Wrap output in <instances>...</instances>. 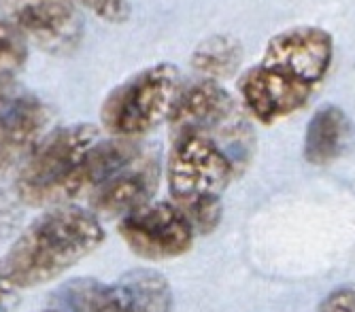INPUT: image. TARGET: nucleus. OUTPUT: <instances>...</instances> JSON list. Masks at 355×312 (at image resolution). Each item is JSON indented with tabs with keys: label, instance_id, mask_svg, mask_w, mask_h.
Here are the masks:
<instances>
[{
	"label": "nucleus",
	"instance_id": "obj_6",
	"mask_svg": "<svg viewBox=\"0 0 355 312\" xmlns=\"http://www.w3.org/2000/svg\"><path fill=\"white\" fill-rule=\"evenodd\" d=\"M179 89L181 75L168 62L139 71L105 98L101 109L105 130L115 138L130 140L151 132L171 117Z\"/></svg>",
	"mask_w": 355,
	"mask_h": 312
},
{
	"label": "nucleus",
	"instance_id": "obj_18",
	"mask_svg": "<svg viewBox=\"0 0 355 312\" xmlns=\"http://www.w3.org/2000/svg\"><path fill=\"white\" fill-rule=\"evenodd\" d=\"M47 312H55V310H47Z\"/></svg>",
	"mask_w": 355,
	"mask_h": 312
},
{
	"label": "nucleus",
	"instance_id": "obj_9",
	"mask_svg": "<svg viewBox=\"0 0 355 312\" xmlns=\"http://www.w3.org/2000/svg\"><path fill=\"white\" fill-rule=\"evenodd\" d=\"M51 113L37 93L0 87V174L24 162L47 134Z\"/></svg>",
	"mask_w": 355,
	"mask_h": 312
},
{
	"label": "nucleus",
	"instance_id": "obj_8",
	"mask_svg": "<svg viewBox=\"0 0 355 312\" xmlns=\"http://www.w3.org/2000/svg\"><path fill=\"white\" fill-rule=\"evenodd\" d=\"M119 236L143 259L164 261L185 255L193 242V228L173 202L145 204L121 217Z\"/></svg>",
	"mask_w": 355,
	"mask_h": 312
},
{
	"label": "nucleus",
	"instance_id": "obj_14",
	"mask_svg": "<svg viewBox=\"0 0 355 312\" xmlns=\"http://www.w3.org/2000/svg\"><path fill=\"white\" fill-rule=\"evenodd\" d=\"M28 59V41L5 17H0V87L11 85Z\"/></svg>",
	"mask_w": 355,
	"mask_h": 312
},
{
	"label": "nucleus",
	"instance_id": "obj_15",
	"mask_svg": "<svg viewBox=\"0 0 355 312\" xmlns=\"http://www.w3.org/2000/svg\"><path fill=\"white\" fill-rule=\"evenodd\" d=\"M73 3L89 9L96 17L113 21V24L128 19V13H130L128 0H73Z\"/></svg>",
	"mask_w": 355,
	"mask_h": 312
},
{
	"label": "nucleus",
	"instance_id": "obj_11",
	"mask_svg": "<svg viewBox=\"0 0 355 312\" xmlns=\"http://www.w3.org/2000/svg\"><path fill=\"white\" fill-rule=\"evenodd\" d=\"M171 308L168 280L155 270L139 268L101 287L87 312H171Z\"/></svg>",
	"mask_w": 355,
	"mask_h": 312
},
{
	"label": "nucleus",
	"instance_id": "obj_16",
	"mask_svg": "<svg viewBox=\"0 0 355 312\" xmlns=\"http://www.w3.org/2000/svg\"><path fill=\"white\" fill-rule=\"evenodd\" d=\"M319 312H355V285H345L328 293Z\"/></svg>",
	"mask_w": 355,
	"mask_h": 312
},
{
	"label": "nucleus",
	"instance_id": "obj_5",
	"mask_svg": "<svg viewBox=\"0 0 355 312\" xmlns=\"http://www.w3.org/2000/svg\"><path fill=\"white\" fill-rule=\"evenodd\" d=\"M171 134L196 132L219 145L236 172L253 155V132L236 100L217 81L200 79L179 89L171 111Z\"/></svg>",
	"mask_w": 355,
	"mask_h": 312
},
{
	"label": "nucleus",
	"instance_id": "obj_4",
	"mask_svg": "<svg viewBox=\"0 0 355 312\" xmlns=\"http://www.w3.org/2000/svg\"><path fill=\"white\" fill-rule=\"evenodd\" d=\"M101 132L89 123L60 128L45 134L32 149L15 178V194L28 206H67L75 183Z\"/></svg>",
	"mask_w": 355,
	"mask_h": 312
},
{
	"label": "nucleus",
	"instance_id": "obj_10",
	"mask_svg": "<svg viewBox=\"0 0 355 312\" xmlns=\"http://www.w3.org/2000/svg\"><path fill=\"white\" fill-rule=\"evenodd\" d=\"M159 160L157 151L143 147L130 162L119 166L87 196L94 217H125L151 202L157 190Z\"/></svg>",
	"mask_w": 355,
	"mask_h": 312
},
{
	"label": "nucleus",
	"instance_id": "obj_17",
	"mask_svg": "<svg viewBox=\"0 0 355 312\" xmlns=\"http://www.w3.org/2000/svg\"><path fill=\"white\" fill-rule=\"evenodd\" d=\"M15 302H17L15 287L11 285V280L3 270V264H0V312H11Z\"/></svg>",
	"mask_w": 355,
	"mask_h": 312
},
{
	"label": "nucleus",
	"instance_id": "obj_13",
	"mask_svg": "<svg viewBox=\"0 0 355 312\" xmlns=\"http://www.w3.org/2000/svg\"><path fill=\"white\" fill-rule=\"evenodd\" d=\"M243 59V47L236 39L215 35L202 41L191 53V66L196 68L202 79L219 81L223 77H230Z\"/></svg>",
	"mask_w": 355,
	"mask_h": 312
},
{
	"label": "nucleus",
	"instance_id": "obj_1",
	"mask_svg": "<svg viewBox=\"0 0 355 312\" xmlns=\"http://www.w3.org/2000/svg\"><path fill=\"white\" fill-rule=\"evenodd\" d=\"M334 57L332 37L317 26H296L275 35L262 59L251 66L241 83V100L260 123L285 119L300 111L321 81Z\"/></svg>",
	"mask_w": 355,
	"mask_h": 312
},
{
	"label": "nucleus",
	"instance_id": "obj_2",
	"mask_svg": "<svg viewBox=\"0 0 355 312\" xmlns=\"http://www.w3.org/2000/svg\"><path fill=\"white\" fill-rule=\"evenodd\" d=\"M103 240L98 217L71 204L55 206L19 234L0 264L15 289L39 287L71 270Z\"/></svg>",
	"mask_w": 355,
	"mask_h": 312
},
{
	"label": "nucleus",
	"instance_id": "obj_12",
	"mask_svg": "<svg viewBox=\"0 0 355 312\" xmlns=\"http://www.w3.org/2000/svg\"><path fill=\"white\" fill-rule=\"evenodd\" d=\"M351 134V123L343 109L326 104L315 111L304 134V160L313 166H326L343 153Z\"/></svg>",
	"mask_w": 355,
	"mask_h": 312
},
{
	"label": "nucleus",
	"instance_id": "obj_3",
	"mask_svg": "<svg viewBox=\"0 0 355 312\" xmlns=\"http://www.w3.org/2000/svg\"><path fill=\"white\" fill-rule=\"evenodd\" d=\"M236 174L225 151L196 132L171 134L168 192L193 232L209 234L221 219V194Z\"/></svg>",
	"mask_w": 355,
	"mask_h": 312
},
{
	"label": "nucleus",
	"instance_id": "obj_7",
	"mask_svg": "<svg viewBox=\"0 0 355 312\" xmlns=\"http://www.w3.org/2000/svg\"><path fill=\"white\" fill-rule=\"evenodd\" d=\"M0 13L26 41L47 53H73L83 39V19L73 0H0Z\"/></svg>",
	"mask_w": 355,
	"mask_h": 312
}]
</instances>
